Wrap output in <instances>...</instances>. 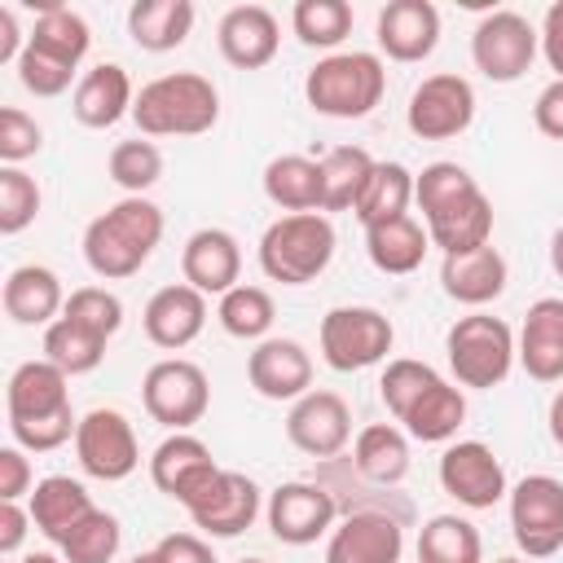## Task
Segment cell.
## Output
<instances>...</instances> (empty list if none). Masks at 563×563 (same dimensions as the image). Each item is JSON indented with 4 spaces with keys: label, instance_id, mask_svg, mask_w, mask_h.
Returning <instances> with one entry per match:
<instances>
[{
    "label": "cell",
    "instance_id": "83f0119b",
    "mask_svg": "<svg viewBox=\"0 0 563 563\" xmlns=\"http://www.w3.org/2000/svg\"><path fill=\"white\" fill-rule=\"evenodd\" d=\"M66 308L62 277L48 264H18L4 277V317L13 325H53Z\"/></svg>",
    "mask_w": 563,
    "mask_h": 563
},
{
    "label": "cell",
    "instance_id": "94428289",
    "mask_svg": "<svg viewBox=\"0 0 563 563\" xmlns=\"http://www.w3.org/2000/svg\"><path fill=\"white\" fill-rule=\"evenodd\" d=\"M493 563H523L519 554H501V559H493Z\"/></svg>",
    "mask_w": 563,
    "mask_h": 563
},
{
    "label": "cell",
    "instance_id": "db71d44e",
    "mask_svg": "<svg viewBox=\"0 0 563 563\" xmlns=\"http://www.w3.org/2000/svg\"><path fill=\"white\" fill-rule=\"evenodd\" d=\"M541 57L550 62L554 79H563V0H554L541 18Z\"/></svg>",
    "mask_w": 563,
    "mask_h": 563
},
{
    "label": "cell",
    "instance_id": "74e56055",
    "mask_svg": "<svg viewBox=\"0 0 563 563\" xmlns=\"http://www.w3.org/2000/svg\"><path fill=\"white\" fill-rule=\"evenodd\" d=\"M317 163H321V185H325L321 211H356V198L374 172V158L361 145H334Z\"/></svg>",
    "mask_w": 563,
    "mask_h": 563
},
{
    "label": "cell",
    "instance_id": "9f6ffc18",
    "mask_svg": "<svg viewBox=\"0 0 563 563\" xmlns=\"http://www.w3.org/2000/svg\"><path fill=\"white\" fill-rule=\"evenodd\" d=\"M545 427H550V440L563 449V387L550 396V409H545Z\"/></svg>",
    "mask_w": 563,
    "mask_h": 563
},
{
    "label": "cell",
    "instance_id": "e0dca14e",
    "mask_svg": "<svg viewBox=\"0 0 563 563\" xmlns=\"http://www.w3.org/2000/svg\"><path fill=\"white\" fill-rule=\"evenodd\" d=\"M264 510V497H260V484L242 471H224L207 484V493H198L185 515L194 519V528L202 537H242Z\"/></svg>",
    "mask_w": 563,
    "mask_h": 563
},
{
    "label": "cell",
    "instance_id": "603a6c76",
    "mask_svg": "<svg viewBox=\"0 0 563 563\" xmlns=\"http://www.w3.org/2000/svg\"><path fill=\"white\" fill-rule=\"evenodd\" d=\"M216 44H220V57L229 66L260 70V66H268L277 57L282 26L264 4H233L216 26Z\"/></svg>",
    "mask_w": 563,
    "mask_h": 563
},
{
    "label": "cell",
    "instance_id": "6f0895ef",
    "mask_svg": "<svg viewBox=\"0 0 563 563\" xmlns=\"http://www.w3.org/2000/svg\"><path fill=\"white\" fill-rule=\"evenodd\" d=\"M550 268L563 277V224L554 229V238H550Z\"/></svg>",
    "mask_w": 563,
    "mask_h": 563
},
{
    "label": "cell",
    "instance_id": "44dd1931",
    "mask_svg": "<svg viewBox=\"0 0 563 563\" xmlns=\"http://www.w3.org/2000/svg\"><path fill=\"white\" fill-rule=\"evenodd\" d=\"M246 383L264 400H299L312 391V356L299 339H264L246 356Z\"/></svg>",
    "mask_w": 563,
    "mask_h": 563
},
{
    "label": "cell",
    "instance_id": "8fae6325",
    "mask_svg": "<svg viewBox=\"0 0 563 563\" xmlns=\"http://www.w3.org/2000/svg\"><path fill=\"white\" fill-rule=\"evenodd\" d=\"M75 457H79V471L101 479V484L128 479L141 466V444H136L128 413H119L110 405L88 409L79 418V431H75Z\"/></svg>",
    "mask_w": 563,
    "mask_h": 563
},
{
    "label": "cell",
    "instance_id": "d6a6232c",
    "mask_svg": "<svg viewBox=\"0 0 563 563\" xmlns=\"http://www.w3.org/2000/svg\"><path fill=\"white\" fill-rule=\"evenodd\" d=\"M194 31V4L189 0H136L128 9V35L145 53H172Z\"/></svg>",
    "mask_w": 563,
    "mask_h": 563
},
{
    "label": "cell",
    "instance_id": "7a4b0ae2",
    "mask_svg": "<svg viewBox=\"0 0 563 563\" xmlns=\"http://www.w3.org/2000/svg\"><path fill=\"white\" fill-rule=\"evenodd\" d=\"M70 378L53 361H22L9 374L4 409H9V435L26 453H53L66 440H75L79 418L70 405Z\"/></svg>",
    "mask_w": 563,
    "mask_h": 563
},
{
    "label": "cell",
    "instance_id": "cb8c5ba5",
    "mask_svg": "<svg viewBox=\"0 0 563 563\" xmlns=\"http://www.w3.org/2000/svg\"><path fill=\"white\" fill-rule=\"evenodd\" d=\"M180 277L202 295H229L242 277V246L229 229H198L180 251Z\"/></svg>",
    "mask_w": 563,
    "mask_h": 563
},
{
    "label": "cell",
    "instance_id": "f35d334b",
    "mask_svg": "<svg viewBox=\"0 0 563 563\" xmlns=\"http://www.w3.org/2000/svg\"><path fill=\"white\" fill-rule=\"evenodd\" d=\"M216 321L224 334L233 339H251V343H264L273 321H277V308H273V295L264 286H246L238 282L229 295H220V308H216Z\"/></svg>",
    "mask_w": 563,
    "mask_h": 563
},
{
    "label": "cell",
    "instance_id": "2e32d148",
    "mask_svg": "<svg viewBox=\"0 0 563 563\" xmlns=\"http://www.w3.org/2000/svg\"><path fill=\"white\" fill-rule=\"evenodd\" d=\"M286 440L317 457V462H330L347 449L352 440V409L339 391H325V387H312L308 396H299L286 413Z\"/></svg>",
    "mask_w": 563,
    "mask_h": 563
},
{
    "label": "cell",
    "instance_id": "9c48e42d",
    "mask_svg": "<svg viewBox=\"0 0 563 563\" xmlns=\"http://www.w3.org/2000/svg\"><path fill=\"white\" fill-rule=\"evenodd\" d=\"M537 53H541V31L515 9H493L471 31V62L488 84L523 79Z\"/></svg>",
    "mask_w": 563,
    "mask_h": 563
},
{
    "label": "cell",
    "instance_id": "8d00e7d4",
    "mask_svg": "<svg viewBox=\"0 0 563 563\" xmlns=\"http://www.w3.org/2000/svg\"><path fill=\"white\" fill-rule=\"evenodd\" d=\"M26 44H35V48H44L48 57H57V62H66V66L79 70V62L88 57L92 31H88V22H84L75 9H66V4H44L40 18H35V26H31V35H26Z\"/></svg>",
    "mask_w": 563,
    "mask_h": 563
},
{
    "label": "cell",
    "instance_id": "4316f807",
    "mask_svg": "<svg viewBox=\"0 0 563 563\" xmlns=\"http://www.w3.org/2000/svg\"><path fill=\"white\" fill-rule=\"evenodd\" d=\"M506 277H510V268H506V260H501V251L488 242V246H475V251H457V255H444V264H440V286H444V295L453 299V303H466V308H484V303H493L501 290H506Z\"/></svg>",
    "mask_w": 563,
    "mask_h": 563
},
{
    "label": "cell",
    "instance_id": "7bdbcfd3",
    "mask_svg": "<svg viewBox=\"0 0 563 563\" xmlns=\"http://www.w3.org/2000/svg\"><path fill=\"white\" fill-rule=\"evenodd\" d=\"M119 541H123L119 519L110 510H92L70 528V537L57 550L66 563H110L119 554Z\"/></svg>",
    "mask_w": 563,
    "mask_h": 563
},
{
    "label": "cell",
    "instance_id": "d4e9b609",
    "mask_svg": "<svg viewBox=\"0 0 563 563\" xmlns=\"http://www.w3.org/2000/svg\"><path fill=\"white\" fill-rule=\"evenodd\" d=\"M515 352L528 378L537 383H563V299L545 295L528 308L519 334H515Z\"/></svg>",
    "mask_w": 563,
    "mask_h": 563
},
{
    "label": "cell",
    "instance_id": "7402d4cb",
    "mask_svg": "<svg viewBox=\"0 0 563 563\" xmlns=\"http://www.w3.org/2000/svg\"><path fill=\"white\" fill-rule=\"evenodd\" d=\"M374 40L391 62H427L440 44V9L431 0H391L378 9Z\"/></svg>",
    "mask_w": 563,
    "mask_h": 563
},
{
    "label": "cell",
    "instance_id": "6125c7cd",
    "mask_svg": "<svg viewBox=\"0 0 563 563\" xmlns=\"http://www.w3.org/2000/svg\"><path fill=\"white\" fill-rule=\"evenodd\" d=\"M238 563H264V559H238Z\"/></svg>",
    "mask_w": 563,
    "mask_h": 563
},
{
    "label": "cell",
    "instance_id": "4fadbf2b",
    "mask_svg": "<svg viewBox=\"0 0 563 563\" xmlns=\"http://www.w3.org/2000/svg\"><path fill=\"white\" fill-rule=\"evenodd\" d=\"M264 519H268V532L282 541V545H312L321 537L334 532L339 523V501L325 484H312V479H290V484H277L264 501Z\"/></svg>",
    "mask_w": 563,
    "mask_h": 563
},
{
    "label": "cell",
    "instance_id": "836d02e7",
    "mask_svg": "<svg viewBox=\"0 0 563 563\" xmlns=\"http://www.w3.org/2000/svg\"><path fill=\"white\" fill-rule=\"evenodd\" d=\"M427 246H431V238H427V229L413 216H400V220H387V224L365 229V255L387 277H405V273L422 268Z\"/></svg>",
    "mask_w": 563,
    "mask_h": 563
},
{
    "label": "cell",
    "instance_id": "681fc988",
    "mask_svg": "<svg viewBox=\"0 0 563 563\" xmlns=\"http://www.w3.org/2000/svg\"><path fill=\"white\" fill-rule=\"evenodd\" d=\"M35 488V471L26 462V449L4 444L0 449V501H22Z\"/></svg>",
    "mask_w": 563,
    "mask_h": 563
},
{
    "label": "cell",
    "instance_id": "ab89813d",
    "mask_svg": "<svg viewBox=\"0 0 563 563\" xmlns=\"http://www.w3.org/2000/svg\"><path fill=\"white\" fill-rule=\"evenodd\" d=\"M44 361H53L66 378L92 374V369L106 361V339L88 334V330L75 325L70 317H57V321L44 330Z\"/></svg>",
    "mask_w": 563,
    "mask_h": 563
},
{
    "label": "cell",
    "instance_id": "11a10c76",
    "mask_svg": "<svg viewBox=\"0 0 563 563\" xmlns=\"http://www.w3.org/2000/svg\"><path fill=\"white\" fill-rule=\"evenodd\" d=\"M22 48H26V35L18 31V13L13 9H0V66H18V57H22Z\"/></svg>",
    "mask_w": 563,
    "mask_h": 563
},
{
    "label": "cell",
    "instance_id": "5bb4252c",
    "mask_svg": "<svg viewBox=\"0 0 563 563\" xmlns=\"http://www.w3.org/2000/svg\"><path fill=\"white\" fill-rule=\"evenodd\" d=\"M405 123L418 141H449V136H462L471 123H475V88L471 79L453 75V70H440V75H427L413 92H409V106H405Z\"/></svg>",
    "mask_w": 563,
    "mask_h": 563
},
{
    "label": "cell",
    "instance_id": "30bf717a",
    "mask_svg": "<svg viewBox=\"0 0 563 563\" xmlns=\"http://www.w3.org/2000/svg\"><path fill=\"white\" fill-rule=\"evenodd\" d=\"M141 405L145 413L167 427V431H189L207 418L211 405V383L202 374V365L185 361V356H163L145 369L141 378Z\"/></svg>",
    "mask_w": 563,
    "mask_h": 563
},
{
    "label": "cell",
    "instance_id": "f546056e",
    "mask_svg": "<svg viewBox=\"0 0 563 563\" xmlns=\"http://www.w3.org/2000/svg\"><path fill=\"white\" fill-rule=\"evenodd\" d=\"M26 510H31L35 532H40L44 541L62 545V541L70 537V528H75L84 515H92L97 506H92V497H88V488H84L79 479H70V475H44V479L31 488Z\"/></svg>",
    "mask_w": 563,
    "mask_h": 563
},
{
    "label": "cell",
    "instance_id": "680465c9",
    "mask_svg": "<svg viewBox=\"0 0 563 563\" xmlns=\"http://www.w3.org/2000/svg\"><path fill=\"white\" fill-rule=\"evenodd\" d=\"M22 563H62V559H57V554H48V550H31Z\"/></svg>",
    "mask_w": 563,
    "mask_h": 563
},
{
    "label": "cell",
    "instance_id": "91938a15",
    "mask_svg": "<svg viewBox=\"0 0 563 563\" xmlns=\"http://www.w3.org/2000/svg\"><path fill=\"white\" fill-rule=\"evenodd\" d=\"M128 563H163V559H158V550H141V554H132Z\"/></svg>",
    "mask_w": 563,
    "mask_h": 563
},
{
    "label": "cell",
    "instance_id": "7c38bea8",
    "mask_svg": "<svg viewBox=\"0 0 563 563\" xmlns=\"http://www.w3.org/2000/svg\"><path fill=\"white\" fill-rule=\"evenodd\" d=\"M510 532L528 559H550L563 550V479L523 475L510 493Z\"/></svg>",
    "mask_w": 563,
    "mask_h": 563
},
{
    "label": "cell",
    "instance_id": "f907efd6",
    "mask_svg": "<svg viewBox=\"0 0 563 563\" xmlns=\"http://www.w3.org/2000/svg\"><path fill=\"white\" fill-rule=\"evenodd\" d=\"M154 550H158L163 563H216V554H211L202 532H167Z\"/></svg>",
    "mask_w": 563,
    "mask_h": 563
},
{
    "label": "cell",
    "instance_id": "d6986e66",
    "mask_svg": "<svg viewBox=\"0 0 563 563\" xmlns=\"http://www.w3.org/2000/svg\"><path fill=\"white\" fill-rule=\"evenodd\" d=\"M220 475L211 449L189 435V431H172L154 453H150V479L163 497H172L176 506H189L198 493H207V484Z\"/></svg>",
    "mask_w": 563,
    "mask_h": 563
},
{
    "label": "cell",
    "instance_id": "f5cc1de1",
    "mask_svg": "<svg viewBox=\"0 0 563 563\" xmlns=\"http://www.w3.org/2000/svg\"><path fill=\"white\" fill-rule=\"evenodd\" d=\"M31 532V510L22 501H0V554L13 559Z\"/></svg>",
    "mask_w": 563,
    "mask_h": 563
},
{
    "label": "cell",
    "instance_id": "816d5d0a",
    "mask_svg": "<svg viewBox=\"0 0 563 563\" xmlns=\"http://www.w3.org/2000/svg\"><path fill=\"white\" fill-rule=\"evenodd\" d=\"M532 123L541 136L563 141V79H550L532 101Z\"/></svg>",
    "mask_w": 563,
    "mask_h": 563
},
{
    "label": "cell",
    "instance_id": "d590c367",
    "mask_svg": "<svg viewBox=\"0 0 563 563\" xmlns=\"http://www.w3.org/2000/svg\"><path fill=\"white\" fill-rule=\"evenodd\" d=\"M418 563H484L479 528L462 515H431L418 532Z\"/></svg>",
    "mask_w": 563,
    "mask_h": 563
},
{
    "label": "cell",
    "instance_id": "c3c4849f",
    "mask_svg": "<svg viewBox=\"0 0 563 563\" xmlns=\"http://www.w3.org/2000/svg\"><path fill=\"white\" fill-rule=\"evenodd\" d=\"M40 145H44V128L26 110L4 106L0 110V163L4 167H22L26 158L40 154Z\"/></svg>",
    "mask_w": 563,
    "mask_h": 563
},
{
    "label": "cell",
    "instance_id": "6da1fadb",
    "mask_svg": "<svg viewBox=\"0 0 563 563\" xmlns=\"http://www.w3.org/2000/svg\"><path fill=\"white\" fill-rule=\"evenodd\" d=\"M413 202L422 211V229L431 246H440L444 255L493 242V202L484 198V189L462 163H449V158L427 163L413 176Z\"/></svg>",
    "mask_w": 563,
    "mask_h": 563
},
{
    "label": "cell",
    "instance_id": "f6af8a7d",
    "mask_svg": "<svg viewBox=\"0 0 563 563\" xmlns=\"http://www.w3.org/2000/svg\"><path fill=\"white\" fill-rule=\"evenodd\" d=\"M40 202H44V194H40L35 176H26L22 167H0V233L4 238L35 224Z\"/></svg>",
    "mask_w": 563,
    "mask_h": 563
},
{
    "label": "cell",
    "instance_id": "b9f144b4",
    "mask_svg": "<svg viewBox=\"0 0 563 563\" xmlns=\"http://www.w3.org/2000/svg\"><path fill=\"white\" fill-rule=\"evenodd\" d=\"M106 172L128 198H145V189H154L158 176H163V154H158L154 141H141V136L136 141H119L110 150V158H106Z\"/></svg>",
    "mask_w": 563,
    "mask_h": 563
},
{
    "label": "cell",
    "instance_id": "52a82bcc",
    "mask_svg": "<svg viewBox=\"0 0 563 563\" xmlns=\"http://www.w3.org/2000/svg\"><path fill=\"white\" fill-rule=\"evenodd\" d=\"M444 352H449V369L457 378V387H501L519 361L515 352V330L493 317V312H466L449 325L444 334Z\"/></svg>",
    "mask_w": 563,
    "mask_h": 563
},
{
    "label": "cell",
    "instance_id": "3957f363",
    "mask_svg": "<svg viewBox=\"0 0 563 563\" xmlns=\"http://www.w3.org/2000/svg\"><path fill=\"white\" fill-rule=\"evenodd\" d=\"M158 242H163L158 202L119 198L97 220H88V229H84V264L106 282H123V277H136L150 264Z\"/></svg>",
    "mask_w": 563,
    "mask_h": 563
},
{
    "label": "cell",
    "instance_id": "e575fe53",
    "mask_svg": "<svg viewBox=\"0 0 563 563\" xmlns=\"http://www.w3.org/2000/svg\"><path fill=\"white\" fill-rule=\"evenodd\" d=\"M409 202H413V172L405 163H387L383 158V163H374V172H369V180H365L352 216L365 229H374V224H387V220L409 216Z\"/></svg>",
    "mask_w": 563,
    "mask_h": 563
},
{
    "label": "cell",
    "instance_id": "ac0fdd59",
    "mask_svg": "<svg viewBox=\"0 0 563 563\" xmlns=\"http://www.w3.org/2000/svg\"><path fill=\"white\" fill-rule=\"evenodd\" d=\"M405 523L387 510H352L325 541V563H400Z\"/></svg>",
    "mask_w": 563,
    "mask_h": 563
},
{
    "label": "cell",
    "instance_id": "7dc6e473",
    "mask_svg": "<svg viewBox=\"0 0 563 563\" xmlns=\"http://www.w3.org/2000/svg\"><path fill=\"white\" fill-rule=\"evenodd\" d=\"M79 70L75 66H66V62H57V57H48L44 48H35V44H26L22 48V57H18V84L31 92V97H62L66 88H70V79H75Z\"/></svg>",
    "mask_w": 563,
    "mask_h": 563
},
{
    "label": "cell",
    "instance_id": "f1b7e54d",
    "mask_svg": "<svg viewBox=\"0 0 563 563\" xmlns=\"http://www.w3.org/2000/svg\"><path fill=\"white\" fill-rule=\"evenodd\" d=\"M462 422H466V396L449 378L427 383L418 391V400L396 418V427L409 440H422V444H453V435H457Z\"/></svg>",
    "mask_w": 563,
    "mask_h": 563
},
{
    "label": "cell",
    "instance_id": "277c9868",
    "mask_svg": "<svg viewBox=\"0 0 563 563\" xmlns=\"http://www.w3.org/2000/svg\"><path fill=\"white\" fill-rule=\"evenodd\" d=\"M220 119V92L198 70H172L141 84L132 123L141 136H202Z\"/></svg>",
    "mask_w": 563,
    "mask_h": 563
},
{
    "label": "cell",
    "instance_id": "5b68a950",
    "mask_svg": "<svg viewBox=\"0 0 563 563\" xmlns=\"http://www.w3.org/2000/svg\"><path fill=\"white\" fill-rule=\"evenodd\" d=\"M387 92V66L378 53H325L303 75V97L325 119H365Z\"/></svg>",
    "mask_w": 563,
    "mask_h": 563
},
{
    "label": "cell",
    "instance_id": "484cf974",
    "mask_svg": "<svg viewBox=\"0 0 563 563\" xmlns=\"http://www.w3.org/2000/svg\"><path fill=\"white\" fill-rule=\"evenodd\" d=\"M132 106H136V88L119 62H97L92 70H84L75 84V97H70L75 119L97 132L114 128L123 114H132Z\"/></svg>",
    "mask_w": 563,
    "mask_h": 563
},
{
    "label": "cell",
    "instance_id": "9a60e30c",
    "mask_svg": "<svg viewBox=\"0 0 563 563\" xmlns=\"http://www.w3.org/2000/svg\"><path fill=\"white\" fill-rule=\"evenodd\" d=\"M435 475H440V488L457 506H466V510H493L510 493L506 466H501V457L484 440H453V444H444Z\"/></svg>",
    "mask_w": 563,
    "mask_h": 563
},
{
    "label": "cell",
    "instance_id": "1f68e13d",
    "mask_svg": "<svg viewBox=\"0 0 563 563\" xmlns=\"http://www.w3.org/2000/svg\"><path fill=\"white\" fill-rule=\"evenodd\" d=\"M352 466L378 484V488H391L409 475V435L396 427V422H369L356 431V444H352Z\"/></svg>",
    "mask_w": 563,
    "mask_h": 563
},
{
    "label": "cell",
    "instance_id": "ee69618b",
    "mask_svg": "<svg viewBox=\"0 0 563 563\" xmlns=\"http://www.w3.org/2000/svg\"><path fill=\"white\" fill-rule=\"evenodd\" d=\"M62 317H70L75 325H84L88 334L110 343L119 334V325H123V299L114 290H106V286H79V290L66 295Z\"/></svg>",
    "mask_w": 563,
    "mask_h": 563
},
{
    "label": "cell",
    "instance_id": "8992f818",
    "mask_svg": "<svg viewBox=\"0 0 563 563\" xmlns=\"http://www.w3.org/2000/svg\"><path fill=\"white\" fill-rule=\"evenodd\" d=\"M334 224L321 211L277 216L260 238V268L268 282L282 286H308L317 282L334 260Z\"/></svg>",
    "mask_w": 563,
    "mask_h": 563
},
{
    "label": "cell",
    "instance_id": "ffe728a7",
    "mask_svg": "<svg viewBox=\"0 0 563 563\" xmlns=\"http://www.w3.org/2000/svg\"><path fill=\"white\" fill-rule=\"evenodd\" d=\"M141 325H145V339L163 352H180L189 347L202 325H207V295L194 290L189 282H172V286H158L141 312Z\"/></svg>",
    "mask_w": 563,
    "mask_h": 563
},
{
    "label": "cell",
    "instance_id": "bcb514c9",
    "mask_svg": "<svg viewBox=\"0 0 563 563\" xmlns=\"http://www.w3.org/2000/svg\"><path fill=\"white\" fill-rule=\"evenodd\" d=\"M435 378H440V374H435L427 361L396 356V361H387V369H383V378H378V396H383L387 413H391V418H400V413L418 400V391H422L427 383H435Z\"/></svg>",
    "mask_w": 563,
    "mask_h": 563
},
{
    "label": "cell",
    "instance_id": "ba28073f",
    "mask_svg": "<svg viewBox=\"0 0 563 563\" xmlns=\"http://www.w3.org/2000/svg\"><path fill=\"white\" fill-rule=\"evenodd\" d=\"M317 343H321V361L330 369L356 374V369H369V365L387 361V352L396 343V330H391V317L369 308V303H339L321 317Z\"/></svg>",
    "mask_w": 563,
    "mask_h": 563
},
{
    "label": "cell",
    "instance_id": "4dcf8cb0",
    "mask_svg": "<svg viewBox=\"0 0 563 563\" xmlns=\"http://www.w3.org/2000/svg\"><path fill=\"white\" fill-rule=\"evenodd\" d=\"M264 198L282 207L286 216L299 211H321L325 185H321V163L308 154H277L264 167Z\"/></svg>",
    "mask_w": 563,
    "mask_h": 563
},
{
    "label": "cell",
    "instance_id": "60d3db41",
    "mask_svg": "<svg viewBox=\"0 0 563 563\" xmlns=\"http://www.w3.org/2000/svg\"><path fill=\"white\" fill-rule=\"evenodd\" d=\"M290 26L308 48H339L352 35V4L347 0H299L290 9Z\"/></svg>",
    "mask_w": 563,
    "mask_h": 563
}]
</instances>
